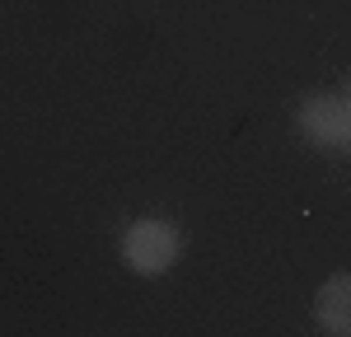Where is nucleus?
Here are the masks:
<instances>
[{"label": "nucleus", "mask_w": 351, "mask_h": 337, "mask_svg": "<svg viewBox=\"0 0 351 337\" xmlns=\"http://www.w3.org/2000/svg\"><path fill=\"white\" fill-rule=\"evenodd\" d=\"M117 249H122V262L132 267L136 277H164L178 262V253H183V234H178V225L150 216V221L127 225Z\"/></svg>", "instance_id": "f257e3e1"}, {"label": "nucleus", "mask_w": 351, "mask_h": 337, "mask_svg": "<svg viewBox=\"0 0 351 337\" xmlns=\"http://www.w3.org/2000/svg\"><path fill=\"white\" fill-rule=\"evenodd\" d=\"M300 136L319 150H351V103L332 94H309L295 112Z\"/></svg>", "instance_id": "f03ea898"}, {"label": "nucleus", "mask_w": 351, "mask_h": 337, "mask_svg": "<svg viewBox=\"0 0 351 337\" xmlns=\"http://www.w3.org/2000/svg\"><path fill=\"white\" fill-rule=\"evenodd\" d=\"M314 319L328 333H351V272H337L314 295Z\"/></svg>", "instance_id": "7ed1b4c3"}, {"label": "nucleus", "mask_w": 351, "mask_h": 337, "mask_svg": "<svg viewBox=\"0 0 351 337\" xmlns=\"http://www.w3.org/2000/svg\"><path fill=\"white\" fill-rule=\"evenodd\" d=\"M342 99H347V103H351V80H347V94H342Z\"/></svg>", "instance_id": "20e7f679"}]
</instances>
